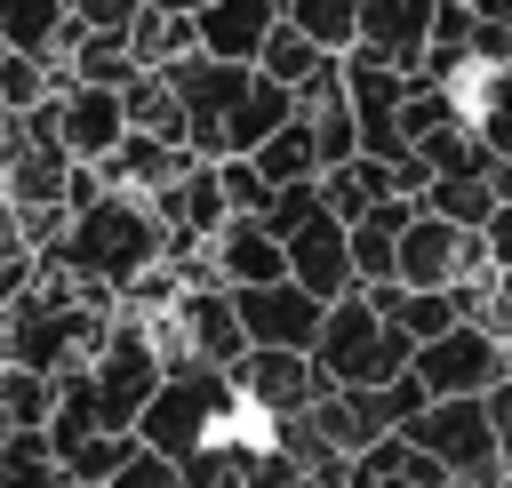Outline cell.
<instances>
[{
    "label": "cell",
    "instance_id": "cell-4",
    "mask_svg": "<svg viewBox=\"0 0 512 488\" xmlns=\"http://www.w3.org/2000/svg\"><path fill=\"white\" fill-rule=\"evenodd\" d=\"M448 480H480V488H496L504 480V464H496V432H488V400L480 392H448V400H424L408 424H400Z\"/></svg>",
    "mask_w": 512,
    "mask_h": 488
},
{
    "label": "cell",
    "instance_id": "cell-2",
    "mask_svg": "<svg viewBox=\"0 0 512 488\" xmlns=\"http://www.w3.org/2000/svg\"><path fill=\"white\" fill-rule=\"evenodd\" d=\"M248 408H240V392H232V368H160V384H152V400L136 408V440L144 448H160V456H192L200 440H216V432H232Z\"/></svg>",
    "mask_w": 512,
    "mask_h": 488
},
{
    "label": "cell",
    "instance_id": "cell-40",
    "mask_svg": "<svg viewBox=\"0 0 512 488\" xmlns=\"http://www.w3.org/2000/svg\"><path fill=\"white\" fill-rule=\"evenodd\" d=\"M304 488H328V480H304Z\"/></svg>",
    "mask_w": 512,
    "mask_h": 488
},
{
    "label": "cell",
    "instance_id": "cell-31",
    "mask_svg": "<svg viewBox=\"0 0 512 488\" xmlns=\"http://www.w3.org/2000/svg\"><path fill=\"white\" fill-rule=\"evenodd\" d=\"M480 248H488V264H496V272H512V200H496V208H488Z\"/></svg>",
    "mask_w": 512,
    "mask_h": 488
},
{
    "label": "cell",
    "instance_id": "cell-17",
    "mask_svg": "<svg viewBox=\"0 0 512 488\" xmlns=\"http://www.w3.org/2000/svg\"><path fill=\"white\" fill-rule=\"evenodd\" d=\"M72 8L64 0H0V40L8 48H32V56H64L72 48Z\"/></svg>",
    "mask_w": 512,
    "mask_h": 488
},
{
    "label": "cell",
    "instance_id": "cell-36",
    "mask_svg": "<svg viewBox=\"0 0 512 488\" xmlns=\"http://www.w3.org/2000/svg\"><path fill=\"white\" fill-rule=\"evenodd\" d=\"M488 72H496V80H504V88H512V56H504V64H488Z\"/></svg>",
    "mask_w": 512,
    "mask_h": 488
},
{
    "label": "cell",
    "instance_id": "cell-22",
    "mask_svg": "<svg viewBox=\"0 0 512 488\" xmlns=\"http://www.w3.org/2000/svg\"><path fill=\"white\" fill-rule=\"evenodd\" d=\"M64 64H72V80H96V88H120L128 72H136V56H128V32H72V48H64Z\"/></svg>",
    "mask_w": 512,
    "mask_h": 488
},
{
    "label": "cell",
    "instance_id": "cell-26",
    "mask_svg": "<svg viewBox=\"0 0 512 488\" xmlns=\"http://www.w3.org/2000/svg\"><path fill=\"white\" fill-rule=\"evenodd\" d=\"M128 456H136V432H112V424H96V432H88V440H72L56 464H64V480H112Z\"/></svg>",
    "mask_w": 512,
    "mask_h": 488
},
{
    "label": "cell",
    "instance_id": "cell-16",
    "mask_svg": "<svg viewBox=\"0 0 512 488\" xmlns=\"http://www.w3.org/2000/svg\"><path fill=\"white\" fill-rule=\"evenodd\" d=\"M272 24H280V0H200L192 8L200 56H232V64H256V48H264Z\"/></svg>",
    "mask_w": 512,
    "mask_h": 488
},
{
    "label": "cell",
    "instance_id": "cell-32",
    "mask_svg": "<svg viewBox=\"0 0 512 488\" xmlns=\"http://www.w3.org/2000/svg\"><path fill=\"white\" fill-rule=\"evenodd\" d=\"M464 8H472L480 24H504V32H512V0H464Z\"/></svg>",
    "mask_w": 512,
    "mask_h": 488
},
{
    "label": "cell",
    "instance_id": "cell-8",
    "mask_svg": "<svg viewBox=\"0 0 512 488\" xmlns=\"http://www.w3.org/2000/svg\"><path fill=\"white\" fill-rule=\"evenodd\" d=\"M408 376H416L432 400H448V392H488V384L504 376V344H496L480 320H456V328H440V336H424V344L408 352Z\"/></svg>",
    "mask_w": 512,
    "mask_h": 488
},
{
    "label": "cell",
    "instance_id": "cell-20",
    "mask_svg": "<svg viewBox=\"0 0 512 488\" xmlns=\"http://www.w3.org/2000/svg\"><path fill=\"white\" fill-rule=\"evenodd\" d=\"M120 112H128V128L184 144V104H176L168 72H128V80H120Z\"/></svg>",
    "mask_w": 512,
    "mask_h": 488
},
{
    "label": "cell",
    "instance_id": "cell-6",
    "mask_svg": "<svg viewBox=\"0 0 512 488\" xmlns=\"http://www.w3.org/2000/svg\"><path fill=\"white\" fill-rule=\"evenodd\" d=\"M168 72V88H176V104H184V144L200 152V160H216L224 152V120H232V104L248 96V80H256V64H232V56H176V64H160Z\"/></svg>",
    "mask_w": 512,
    "mask_h": 488
},
{
    "label": "cell",
    "instance_id": "cell-39",
    "mask_svg": "<svg viewBox=\"0 0 512 488\" xmlns=\"http://www.w3.org/2000/svg\"><path fill=\"white\" fill-rule=\"evenodd\" d=\"M440 488H480V480H440Z\"/></svg>",
    "mask_w": 512,
    "mask_h": 488
},
{
    "label": "cell",
    "instance_id": "cell-9",
    "mask_svg": "<svg viewBox=\"0 0 512 488\" xmlns=\"http://www.w3.org/2000/svg\"><path fill=\"white\" fill-rule=\"evenodd\" d=\"M232 392H240V408L248 416H296V408H312L320 392H328V376L312 368V352H288V344H248L240 360H232Z\"/></svg>",
    "mask_w": 512,
    "mask_h": 488
},
{
    "label": "cell",
    "instance_id": "cell-41",
    "mask_svg": "<svg viewBox=\"0 0 512 488\" xmlns=\"http://www.w3.org/2000/svg\"><path fill=\"white\" fill-rule=\"evenodd\" d=\"M0 56H8V40H0Z\"/></svg>",
    "mask_w": 512,
    "mask_h": 488
},
{
    "label": "cell",
    "instance_id": "cell-12",
    "mask_svg": "<svg viewBox=\"0 0 512 488\" xmlns=\"http://www.w3.org/2000/svg\"><path fill=\"white\" fill-rule=\"evenodd\" d=\"M424 32H432V0H352V48L392 72H416Z\"/></svg>",
    "mask_w": 512,
    "mask_h": 488
},
{
    "label": "cell",
    "instance_id": "cell-13",
    "mask_svg": "<svg viewBox=\"0 0 512 488\" xmlns=\"http://www.w3.org/2000/svg\"><path fill=\"white\" fill-rule=\"evenodd\" d=\"M120 136H128L120 88H96V80H72V88H56V144H64L72 160H104Z\"/></svg>",
    "mask_w": 512,
    "mask_h": 488
},
{
    "label": "cell",
    "instance_id": "cell-3",
    "mask_svg": "<svg viewBox=\"0 0 512 488\" xmlns=\"http://www.w3.org/2000/svg\"><path fill=\"white\" fill-rule=\"evenodd\" d=\"M408 336L368 304V288H344L320 304V336H312V368L328 384H392L408 368Z\"/></svg>",
    "mask_w": 512,
    "mask_h": 488
},
{
    "label": "cell",
    "instance_id": "cell-34",
    "mask_svg": "<svg viewBox=\"0 0 512 488\" xmlns=\"http://www.w3.org/2000/svg\"><path fill=\"white\" fill-rule=\"evenodd\" d=\"M8 144H16V112L0 104V160H8Z\"/></svg>",
    "mask_w": 512,
    "mask_h": 488
},
{
    "label": "cell",
    "instance_id": "cell-35",
    "mask_svg": "<svg viewBox=\"0 0 512 488\" xmlns=\"http://www.w3.org/2000/svg\"><path fill=\"white\" fill-rule=\"evenodd\" d=\"M144 8H184V16H192V8H200V0H144Z\"/></svg>",
    "mask_w": 512,
    "mask_h": 488
},
{
    "label": "cell",
    "instance_id": "cell-33",
    "mask_svg": "<svg viewBox=\"0 0 512 488\" xmlns=\"http://www.w3.org/2000/svg\"><path fill=\"white\" fill-rule=\"evenodd\" d=\"M16 248H24V232H16V208L0 200V256H16Z\"/></svg>",
    "mask_w": 512,
    "mask_h": 488
},
{
    "label": "cell",
    "instance_id": "cell-11",
    "mask_svg": "<svg viewBox=\"0 0 512 488\" xmlns=\"http://www.w3.org/2000/svg\"><path fill=\"white\" fill-rule=\"evenodd\" d=\"M280 256H288V280L304 288V296H344V288H360L352 280V248H344V224L328 216V208H312L288 240H280Z\"/></svg>",
    "mask_w": 512,
    "mask_h": 488
},
{
    "label": "cell",
    "instance_id": "cell-21",
    "mask_svg": "<svg viewBox=\"0 0 512 488\" xmlns=\"http://www.w3.org/2000/svg\"><path fill=\"white\" fill-rule=\"evenodd\" d=\"M248 160H256V176H264V184H296V176H320L312 128H304L296 112H288V120H280V128H272V136H264V144L248 152Z\"/></svg>",
    "mask_w": 512,
    "mask_h": 488
},
{
    "label": "cell",
    "instance_id": "cell-15",
    "mask_svg": "<svg viewBox=\"0 0 512 488\" xmlns=\"http://www.w3.org/2000/svg\"><path fill=\"white\" fill-rule=\"evenodd\" d=\"M208 272H216L224 288H256V280H280L288 256H280V240H272L256 216H224V224L208 232Z\"/></svg>",
    "mask_w": 512,
    "mask_h": 488
},
{
    "label": "cell",
    "instance_id": "cell-18",
    "mask_svg": "<svg viewBox=\"0 0 512 488\" xmlns=\"http://www.w3.org/2000/svg\"><path fill=\"white\" fill-rule=\"evenodd\" d=\"M192 48H200V32H192L184 8H136V16H128V56H136V72H160V64H176V56H192Z\"/></svg>",
    "mask_w": 512,
    "mask_h": 488
},
{
    "label": "cell",
    "instance_id": "cell-28",
    "mask_svg": "<svg viewBox=\"0 0 512 488\" xmlns=\"http://www.w3.org/2000/svg\"><path fill=\"white\" fill-rule=\"evenodd\" d=\"M216 192H224V208H232V216H256V208L272 200V184L256 176V160H248V152H224V160H216Z\"/></svg>",
    "mask_w": 512,
    "mask_h": 488
},
{
    "label": "cell",
    "instance_id": "cell-23",
    "mask_svg": "<svg viewBox=\"0 0 512 488\" xmlns=\"http://www.w3.org/2000/svg\"><path fill=\"white\" fill-rule=\"evenodd\" d=\"M416 208H432V216H448V224L480 232V224H488V208H496V184H488V176H432V184L416 192Z\"/></svg>",
    "mask_w": 512,
    "mask_h": 488
},
{
    "label": "cell",
    "instance_id": "cell-29",
    "mask_svg": "<svg viewBox=\"0 0 512 488\" xmlns=\"http://www.w3.org/2000/svg\"><path fill=\"white\" fill-rule=\"evenodd\" d=\"M104 488H184V472H176V456H160V448H144V440H136V456H128Z\"/></svg>",
    "mask_w": 512,
    "mask_h": 488
},
{
    "label": "cell",
    "instance_id": "cell-5",
    "mask_svg": "<svg viewBox=\"0 0 512 488\" xmlns=\"http://www.w3.org/2000/svg\"><path fill=\"white\" fill-rule=\"evenodd\" d=\"M152 384H160V344H152V328H144L136 312H112L104 344L88 352V392H96V424L128 432V424H136V408L152 400Z\"/></svg>",
    "mask_w": 512,
    "mask_h": 488
},
{
    "label": "cell",
    "instance_id": "cell-38",
    "mask_svg": "<svg viewBox=\"0 0 512 488\" xmlns=\"http://www.w3.org/2000/svg\"><path fill=\"white\" fill-rule=\"evenodd\" d=\"M64 488H104V480H64Z\"/></svg>",
    "mask_w": 512,
    "mask_h": 488
},
{
    "label": "cell",
    "instance_id": "cell-14",
    "mask_svg": "<svg viewBox=\"0 0 512 488\" xmlns=\"http://www.w3.org/2000/svg\"><path fill=\"white\" fill-rule=\"evenodd\" d=\"M64 184H72V152L56 136H16L8 160H0V200L8 208H64Z\"/></svg>",
    "mask_w": 512,
    "mask_h": 488
},
{
    "label": "cell",
    "instance_id": "cell-37",
    "mask_svg": "<svg viewBox=\"0 0 512 488\" xmlns=\"http://www.w3.org/2000/svg\"><path fill=\"white\" fill-rule=\"evenodd\" d=\"M504 376H512V336H504Z\"/></svg>",
    "mask_w": 512,
    "mask_h": 488
},
{
    "label": "cell",
    "instance_id": "cell-27",
    "mask_svg": "<svg viewBox=\"0 0 512 488\" xmlns=\"http://www.w3.org/2000/svg\"><path fill=\"white\" fill-rule=\"evenodd\" d=\"M280 16H288L312 48H328V56L352 48V0H280Z\"/></svg>",
    "mask_w": 512,
    "mask_h": 488
},
{
    "label": "cell",
    "instance_id": "cell-1",
    "mask_svg": "<svg viewBox=\"0 0 512 488\" xmlns=\"http://www.w3.org/2000/svg\"><path fill=\"white\" fill-rule=\"evenodd\" d=\"M160 216H152V200H136V192H96V200H80L72 216H64V232H56V248H40L48 264H64L72 280H88V288H128L144 264H160Z\"/></svg>",
    "mask_w": 512,
    "mask_h": 488
},
{
    "label": "cell",
    "instance_id": "cell-30",
    "mask_svg": "<svg viewBox=\"0 0 512 488\" xmlns=\"http://www.w3.org/2000/svg\"><path fill=\"white\" fill-rule=\"evenodd\" d=\"M72 8V24H88V32H128V16L144 8V0H64Z\"/></svg>",
    "mask_w": 512,
    "mask_h": 488
},
{
    "label": "cell",
    "instance_id": "cell-19",
    "mask_svg": "<svg viewBox=\"0 0 512 488\" xmlns=\"http://www.w3.org/2000/svg\"><path fill=\"white\" fill-rule=\"evenodd\" d=\"M288 112H296V96H288L280 80H264V72H256V80H248V96H240V104H232V120H224V152H256ZM224 152H216V160H224Z\"/></svg>",
    "mask_w": 512,
    "mask_h": 488
},
{
    "label": "cell",
    "instance_id": "cell-25",
    "mask_svg": "<svg viewBox=\"0 0 512 488\" xmlns=\"http://www.w3.org/2000/svg\"><path fill=\"white\" fill-rule=\"evenodd\" d=\"M320 56H328V48H312V40L280 16V24L264 32V48H256V72H264V80H280V88H296V80H312V64H320Z\"/></svg>",
    "mask_w": 512,
    "mask_h": 488
},
{
    "label": "cell",
    "instance_id": "cell-10",
    "mask_svg": "<svg viewBox=\"0 0 512 488\" xmlns=\"http://www.w3.org/2000/svg\"><path fill=\"white\" fill-rule=\"evenodd\" d=\"M232 312H240V336L248 344L312 352V336H320V296H304L288 272L280 280H256V288H232Z\"/></svg>",
    "mask_w": 512,
    "mask_h": 488
},
{
    "label": "cell",
    "instance_id": "cell-24",
    "mask_svg": "<svg viewBox=\"0 0 512 488\" xmlns=\"http://www.w3.org/2000/svg\"><path fill=\"white\" fill-rule=\"evenodd\" d=\"M0 488H64V464L40 432H0Z\"/></svg>",
    "mask_w": 512,
    "mask_h": 488
},
{
    "label": "cell",
    "instance_id": "cell-7",
    "mask_svg": "<svg viewBox=\"0 0 512 488\" xmlns=\"http://www.w3.org/2000/svg\"><path fill=\"white\" fill-rule=\"evenodd\" d=\"M472 272H496L480 232H464V224H448L432 208H416L400 224V240H392V280L400 288H448V280H472Z\"/></svg>",
    "mask_w": 512,
    "mask_h": 488
}]
</instances>
